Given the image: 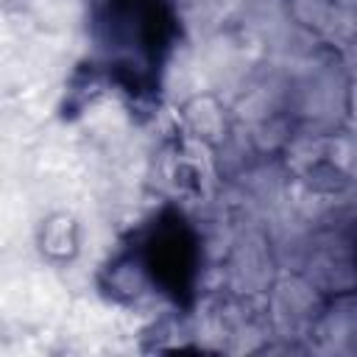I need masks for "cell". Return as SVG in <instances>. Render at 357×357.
<instances>
[{"label":"cell","instance_id":"6da1fadb","mask_svg":"<svg viewBox=\"0 0 357 357\" xmlns=\"http://www.w3.org/2000/svg\"><path fill=\"white\" fill-rule=\"evenodd\" d=\"M192 245L195 243L190 231L178 223V218L159 223L145 245V265L151 268L153 279L176 298L192 287V273H195Z\"/></svg>","mask_w":357,"mask_h":357}]
</instances>
